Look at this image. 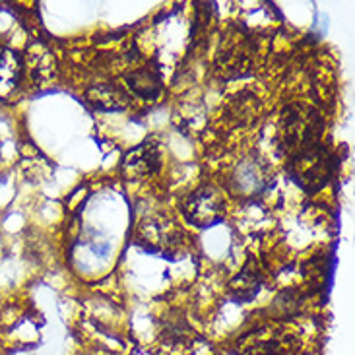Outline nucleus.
Returning <instances> with one entry per match:
<instances>
[{
  "instance_id": "f257e3e1",
  "label": "nucleus",
  "mask_w": 355,
  "mask_h": 355,
  "mask_svg": "<svg viewBox=\"0 0 355 355\" xmlns=\"http://www.w3.org/2000/svg\"><path fill=\"white\" fill-rule=\"evenodd\" d=\"M237 355H297L301 338L286 324L270 322L249 330L235 344Z\"/></svg>"
},
{
  "instance_id": "f03ea898",
  "label": "nucleus",
  "mask_w": 355,
  "mask_h": 355,
  "mask_svg": "<svg viewBox=\"0 0 355 355\" xmlns=\"http://www.w3.org/2000/svg\"><path fill=\"white\" fill-rule=\"evenodd\" d=\"M320 132H322V121L315 111L301 105L289 107L282 116L279 144L284 152H288L293 157L311 146L318 144Z\"/></svg>"
},
{
  "instance_id": "7ed1b4c3",
  "label": "nucleus",
  "mask_w": 355,
  "mask_h": 355,
  "mask_svg": "<svg viewBox=\"0 0 355 355\" xmlns=\"http://www.w3.org/2000/svg\"><path fill=\"white\" fill-rule=\"evenodd\" d=\"M289 173L299 182L301 189L315 192L322 189L332 175V157L327 148L315 144L299 152L289 162Z\"/></svg>"
},
{
  "instance_id": "20e7f679",
  "label": "nucleus",
  "mask_w": 355,
  "mask_h": 355,
  "mask_svg": "<svg viewBox=\"0 0 355 355\" xmlns=\"http://www.w3.org/2000/svg\"><path fill=\"white\" fill-rule=\"evenodd\" d=\"M184 220L196 227H210L225 214V198L214 184H202L192 191L181 204Z\"/></svg>"
},
{
  "instance_id": "39448f33",
  "label": "nucleus",
  "mask_w": 355,
  "mask_h": 355,
  "mask_svg": "<svg viewBox=\"0 0 355 355\" xmlns=\"http://www.w3.org/2000/svg\"><path fill=\"white\" fill-rule=\"evenodd\" d=\"M136 241L152 252H169L181 243V230L173 220L165 216H148L138 223Z\"/></svg>"
},
{
  "instance_id": "423d86ee",
  "label": "nucleus",
  "mask_w": 355,
  "mask_h": 355,
  "mask_svg": "<svg viewBox=\"0 0 355 355\" xmlns=\"http://www.w3.org/2000/svg\"><path fill=\"white\" fill-rule=\"evenodd\" d=\"M270 167L259 157H247L237 164L230 177L231 192L243 198L257 196L270 184Z\"/></svg>"
},
{
  "instance_id": "0eeeda50",
  "label": "nucleus",
  "mask_w": 355,
  "mask_h": 355,
  "mask_svg": "<svg viewBox=\"0 0 355 355\" xmlns=\"http://www.w3.org/2000/svg\"><path fill=\"white\" fill-rule=\"evenodd\" d=\"M162 165V152L154 142H144L130 150L123 159V173L128 179H146Z\"/></svg>"
},
{
  "instance_id": "6e6552de",
  "label": "nucleus",
  "mask_w": 355,
  "mask_h": 355,
  "mask_svg": "<svg viewBox=\"0 0 355 355\" xmlns=\"http://www.w3.org/2000/svg\"><path fill=\"white\" fill-rule=\"evenodd\" d=\"M260 284H262V274H260L259 264L254 262V259H250L245 264V268L231 279L230 291L237 301L247 303L257 297V293L260 291Z\"/></svg>"
},
{
  "instance_id": "1a4fd4ad",
  "label": "nucleus",
  "mask_w": 355,
  "mask_h": 355,
  "mask_svg": "<svg viewBox=\"0 0 355 355\" xmlns=\"http://www.w3.org/2000/svg\"><path fill=\"white\" fill-rule=\"evenodd\" d=\"M21 76V60L8 47H0V99L12 96Z\"/></svg>"
},
{
  "instance_id": "9d476101",
  "label": "nucleus",
  "mask_w": 355,
  "mask_h": 355,
  "mask_svg": "<svg viewBox=\"0 0 355 355\" xmlns=\"http://www.w3.org/2000/svg\"><path fill=\"white\" fill-rule=\"evenodd\" d=\"M126 84L132 94L142 99H155L162 92V76L157 68H142L126 76Z\"/></svg>"
},
{
  "instance_id": "9b49d317",
  "label": "nucleus",
  "mask_w": 355,
  "mask_h": 355,
  "mask_svg": "<svg viewBox=\"0 0 355 355\" xmlns=\"http://www.w3.org/2000/svg\"><path fill=\"white\" fill-rule=\"evenodd\" d=\"M87 101L103 111H121L128 105V96L119 86L97 84L87 92Z\"/></svg>"
}]
</instances>
